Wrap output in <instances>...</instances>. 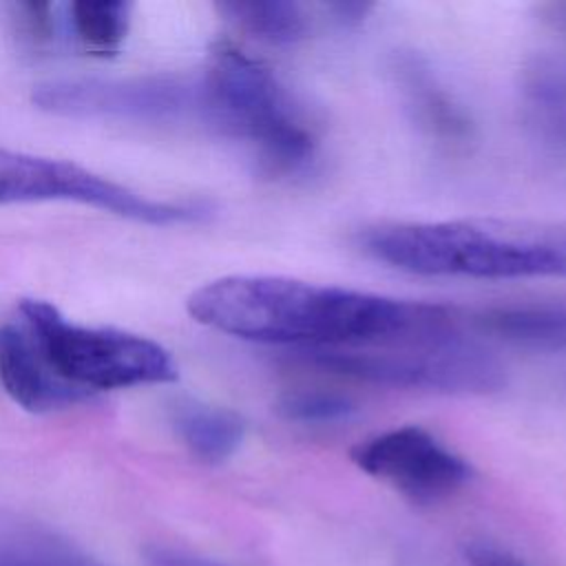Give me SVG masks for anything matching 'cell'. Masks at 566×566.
I'll use <instances>...</instances> for the list:
<instances>
[{
  "label": "cell",
  "mask_w": 566,
  "mask_h": 566,
  "mask_svg": "<svg viewBox=\"0 0 566 566\" xmlns=\"http://www.w3.org/2000/svg\"><path fill=\"white\" fill-rule=\"evenodd\" d=\"M130 2L80 0L62 4V33L95 55H113L122 49L130 29Z\"/></svg>",
  "instance_id": "4fadbf2b"
},
{
  "label": "cell",
  "mask_w": 566,
  "mask_h": 566,
  "mask_svg": "<svg viewBox=\"0 0 566 566\" xmlns=\"http://www.w3.org/2000/svg\"><path fill=\"white\" fill-rule=\"evenodd\" d=\"M15 316L29 329L51 374L84 400H93L99 391L164 385L177 378L170 352L146 336L75 323L42 298H22Z\"/></svg>",
  "instance_id": "277c9868"
},
{
  "label": "cell",
  "mask_w": 566,
  "mask_h": 566,
  "mask_svg": "<svg viewBox=\"0 0 566 566\" xmlns=\"http://www.w3.org/2000/svg\"><path fill=\"white\" fill-rule=\"evenodd\" d=\"M172 427L186 449L206 464L226 462L245 433L243 420L234 411L192 398L172 407Z\"/></svg>",
  "instance_id": "7c38bea8"
},
{
  "label": "cell",
  "mask_w": 566,
  "mask_h": 566,
  "mask_svg": "<svg viewBox=\"0 0 566 566\" xmlns=\"http://www.w3.org/2000/svg\"><path fill=\"white\" fill-rule=\"evenodd\" d=\"M467 562L469 566H526L509 551L486 544V542H473L467 546Z\"/></svg>",
  "instance_id": "d6986e66"
},
{
  "label": "cell",
  "mask_w": 566,
  "mask_h": 566,
  "mask_svg": "<svg viewBox=\"0 0 566 566\" xmlns=\"http://www.w3.org/2000/svg\"><path fill=\"white\" fill-rule=\"evenodd\" d=\"M219 11L241 31L270 44H292L307 35L310 20L301 4L287 0H232Z\"/></svg>",
  "instance_id": "5bb4252c"
},
{
  "label": "cell",
  "mask_w": 566,
  "mask_h": 566,
  "mask_svg": "<svg viewBox=\"0 0 566 566\" xmlns=\"http://www.w3.org/2000/svg\"><path fill=\"white\" fill-rule=\"evenodd\" d=\"M33 104L64 117L168 124L201 119V84L188 77L150 75L124 80H60L35 88Z\"/></svg>",
  "instance_id": "52a82bcc"
},
{
  "label": "cell",
  "mask_w": 566,
  "mask_h": 566,
  "mask_svg": "<svg viewBox=\"0 0 566 566\" xmlns=\"http://www.w3.org/2000/svg\"><path fill=\"white\" fill-rule=\"evenodd\" d=\"M358 243L376 261L427 276H566L564 226L506 219L402 221L365 228Z\"/></svg>",
  "instance_id": "7a4b0ae2"
},
{
  "label": "cell",
  "mask_w": 566,
  "mask_h": 566,
  "mask_svg": "<svg viewBox=\"0 0 566 566\" xmlns=\"http://www.w3.org/2000/svg\"><path fill=\"white\" fill-rule=\"evenodd\" d=\"M522 95L542 133L566 148V71L548 57L531 60L522 71Z\"/></svg>",
  "instance_id": "9a60e30c"
},
{
  "label": "cell",
  "mask_w": 566,
  "mask_h": 566,
  "mask_svg": "<svg viewBox=\"0 0 566 566\" xmlns=\"http://www.w3.org/2000/svg\"><path fill=\"white\" fill-rule=\"evenodd\" d=\"M0 566H86L64 551H55L51 539L38 542V537H24L20 546H0Z\"/></svg>",
  "instance_id": "ac0fdd59"
},
{
  "label": "cell",
  "mask_w": 566,
  "mask_h": 566,
  "mask_svg": "<svg viewBox=\"0 0 566 566\" xmlns=\"http://www.w3.org/2000/svg\"><path fill=\"white\" fill-rule=\"evenodd\" d=\"M188 312L217 332L298 349L374 347L462 332V316L447 305L272 274L214 279L188 296Z\"/></svg>",
  "instance_id": "6da1fadb"
},
{
  "label": "cell",
  "mask_w": 566,
  "mask_h": 566,
  "mask_svg": "<svg viewBox=\"0 0 566 566\" xmlns=\"http://www.w3.org/2000/svg\"><path fill=\"white\" fill-rule=\"evenodd\" d=\"M146 559H148L150 566H217V564H210L201 557L186 555L181 551H172V548H164V546L148 548Z\"/></svg>",
  "instance_id": "ffe728a7"
},
{
  "label": "cell",
  "mask_w": 566,
  "mask_h": 566,
  "mask_svg": "<svg viewBox=\"0 0 566 566\" xmlns=\"http://www.w3.org/2000/svg\"><path fill=\"white\" fill-rule=\"evenodd\" d=\"M462 323L489 338L528 347L564 349L566 347V301H524L486 305L471 312Z\"/></svg>",
  "instance_id": "8fae6325"
},
{
  "label": "cell",
  "mask_w": 566,
  "mask_h": 566,
  "mask_svg": "<svg viewBox=\"0 0 566 566\" xmlns=\"http://www.w3.org/2000/svg\"><path fill=\"white\" fill-rule=\"evenodd\" d=\"M276 413L292 422H336L356 411V405L336 391H321V389H298L285 391L276 400Z\"/></svg>",
  "instance_id": "2e32d148"
},
{
  "label": "cell",
  "mask_w": 566,
  "mask_h": 566,
  "mask_svg": "<svg viewBox=\"0 0 566 566\" xmlns=\"http://www.w3.org/2000/svg\"><path fill=\"white\" fill-rule=\"evenodd\" d=\"M0 385L13 402L33 413L86 402L51 374L29 329L18 316H11L0 325Z\"/></svg>",
  "instance_id": "9c48e42d"
},
{
  "label": "cell",
  "mask_w": 566,
  "mask_h": 566,
  "mask_svg": "<svg viewBox=\"0 0 566 566\" xmlns=\"http://www.w3.org/2000/svg\"><path fill=\"white\" fill-rule=\"evenodd\" d=\"M369 347L298 349L303 363L345 378L444 394H491L504 385V367L462 334Z\"/></svg>",
  "instance_id": "5b68a950"
},
{
  "label": "cell",
  "mask_w": 566,
  "mask_h": 566,
  "mask_svg": "<svg viewBox=\"0 0 566 566\" xmlns=\"http://www.w3.org/2000/svg\"><path fill=\"white\" fill-rule=\"evenodd\" d=\"M391 73L400 86L413 122L433 139L447 146H462L471 139L473 126L464 108L431 73L429 64L413 53H396Z\"/></svg>",
  "instance_id": "30bf717a"
},
{
  "label": "cell",
  "mask_w": 566,
  "mask_h": 566,
  "mask_svg": "<svg viewBox=\"0 0 566 566\" xmlns=\"http://www.w3.org/2000/svg\"><path fill=\"white\" fill-rule=\"evenodd\" d=\"M73 201L150 226L192 223L208 217L201 203L144 197L71 161L0 148V203Z\"/></svg>",
  "instance_id": "8992f818"
},
{
  "label": "cell",
  "mask_w": 566,
  "mask_h": 566,
  "mask_svg": "<svg viewBox=\"0 0 566 566\" xmlns=\"http://www.w3.org/2000/svg\"><path fill=\"white\" fill-rule=\"evenodd\" d=\"M352 462L413 504H436L458 493L471 464L422 427L405 424L358 442Z\"/></svg>",
  "instance_id": "ba28073f"
},
{
  "label": "cell",
  "mask_w": 566,
  "mask_h": 566,
  "mask_svg": "<svg viewBox=\"0 0 566 566\" xmlns=\"http://www.w3.org/2000/svg\"><path fill=\"white\" fill-rule=\"evenodd\" d=\"M371 9H374V4H369V2H329L327 4V11L332 13V18L345 27L360 24L369 15Z\"/></svg>",
  "instance_id": "44dd1931"
},
{
  "label": "cell",
  "mask_w": 566,
  "mask_h": 566,
  "mask_svg": "<svg viewBox=\"0 0 566 566\" xmlns=\"http://www.w3.org/2000/svg\"><path fill=\"white\" fill-rule=\"evenodd\" d=\"M13 22L18 33L40 46L62 38V4H40V2H18L13 4Z\"/></svg>",
  "instance_id": "e0dca14e"
},
{
  "label": "cell",
  "mask_w": 566,
  "mask_h": 566,
  "mask_svg": "<svg viewBox=\"0 0 566 566\" xmlns=\"http://www.w3.org/2000/svg\"><path fill=\"white\" fill-rule=\"evenodd\" d=\"M199 84L201 119L250 142L270 172H294L312 159L314 135L263 62L221 42L212 49Z\"/></svg>",
  "instance_id": "3957f363"
}]
</instances>
